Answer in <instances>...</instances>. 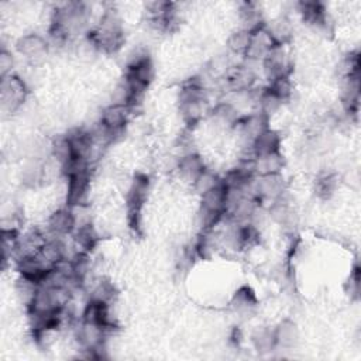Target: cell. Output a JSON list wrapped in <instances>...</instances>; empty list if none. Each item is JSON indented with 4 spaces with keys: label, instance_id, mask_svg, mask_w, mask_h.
I'll list each match as a JSON object with an SVG mask.
<instances>
[{
    "label": "cell",
    "instance_id": "obj_20",
    "mask_svg": "<svg viewBox=\"0 0 361 361\" xmlns=\"http://www.w3.org/2000/svg\"><path fill=\"white\" fill-rule=\"evenodd\" d=\"M299 11L303 17V20L317 28H326L327 27V16L324 11V7L319 1H300L299 3Z\"/></svg>",
    "mask_w": 361,
    "mask_h": 361
},
{
    "label": "cell",
    "instance_id": "obj_16",
    "mask_svg": "<svg viewBox=\"0 0 361 361\" xmlns=\"http://www.w3.org/2000/svg\"><path fill=\"white\" fill-rule=\"evenodd\" d=\"M72 238L78 252H90L99 241L97 231L90 221L78 224L72 233Z\"/></svg>",
    "mask_w": 361,
    "mask_h": 361
},
{
    "label": "cell",
    "instance_id": "obj_5",
    "mask_svg": "<svg viewBox=\"0 0 361 361\" xmlns=\"http://www.w3.org/2000/svg\"><path fill=\"white\" fill-rule=\"evenodd\" d=\"M252 192L259 202H274L286 193V180L282 173L257 175L252 182Z\"/></svg>",
    "mask_w": 361,
    "mask_h": 361
},
{
    "label": "cell",
    "instance_id": "obj_18",
    "mask_svg": "<svg viewBox=\"0 0 361 361\" xmlns=\"http://www.w3.org/2000/svg\"><path fill=\"white\" fill-rule=\"evenodd\" d=\"M237 14H238V21H240V28H243L245 31L251 32L264 25L262 11L258 8V6L255 3H251V1L240 3Z\"/></svg>",
    "mask_w": 361,
    "mask_h": 361
},
{
    "label": "cell",
    "instance_id": "obj_22",
    "mask_svg": "<svg viewBox=\"0 0 361 361\" xmlns=\"http://www.w3.org/2000/svg\"><path fill=\"white\" fill-rule=\"evenodd\" d=\"M117 296V289L109 279H100L96 283H93L90 292H89V300L103 303V305H111L113 300Z\"/></svg>",
    "mask_w": 361,
    "mask_h": 361
},
{
    "label": "cell",
    "instance_id": "obj_14",
    "mask_svg": "<svg viewBox=\"0 0 361 361\" xmlns=\"http://www.w3.org/2000/svg\"><path fill=\"white\" fill-rule=\"evenodd\" d=\"M210 117L214 124L224 128H234L237 123L241 120V111L230 102H220L210 110Z\"/></svg>",
    "mask_w": 361,
    "mask_h": 361
},
{
    "label": "cell",
    "instance_id": "obj_15",
    "mask_svg": "<svg viewBox=\"0 0 361 361\" xmlns=\"http://www.w3.org/2000/svg\"><path fill=\"white\" fill-rule=\"evenodd\" d=\"M274 334H275L276 347L283 348V350H290V348L296 347V344L299 343V337H300L298 324L290 319L282 320L274 329Z\"/></svg>",
    "mask_w": 361,
    "mask_h": 361
},
{
    "label": "cell",
    "instance_id": "obj_21",
    "mask_svg": "<svg viewBox=\"0 0 361 361\" xmlns=\"http://www.w3.org/2000/svg\"><path fill=\"white\" fill-rule=\"evenodd\" d=\"M282 104H283V102L268 86L258 89L255 111H259L269 118L271 116L278 113V110L282 107Z\"/></svg>",
    "mask_w": 361,
    "mask_h": 361
},
{
    "label": "cell",
    "instance_id": "obj_7",
    "mask_svg": "<svg viewBox=\"0 0 361 361\" xmlns=\"http://www.w3.org/2000/svg\"><path fill=\"white\" fill-rule=\"evenodd\" d=\"M76 227V220L73 210L66 206L56 209L47 220L45 233L48 237L52 238H65L68 235H72L73 230Z\"/></svg>",
    "mask_w": 361,
    "mask_h": 361
},
{
    "label": "cell",
    "instance_id": "obj_23",
    "mask_svg": "<svg viewBox=\"0 0 361 361\" xmlns=\"http://www.w3.org/2000/svg\"><path fill=\"white\" fill-rule=\"evenodd\" d=\"M250 31H245L243 28H238L233 31L227 39V48L230 54L234 55H245L250 44Z\"/></svg>",
    "mask_w": 361,
    "mask_h": 361
},
{
    "label": "cell",
    "instance_id": "obj_19",
    "mask_svg": "<svg viewBox=\"0 0 361 361\" xmlns=\"http://www.w3.org/2000/svg\"><path fill=\"white\" fill-rule=\"evenodd\" d=\"M254 165L257 175L282 173V169L285 166V158L279 149L259 157H254Z\"/></svg>",
    "mask_w": 361,
    "mask_h": 361
},
{
    "label": "cell",
    "instance_id": "obj_12",
    "mask_svg": "<svg viewBox=\"0 0 361 361\" xmlns=\"http://www.w3.org/2000/svg\"><path fill=\"white\" fill-rule=\"evenodd\" d=\"M204 169H206L204 161L197 152L180 155L176 161V171H178L179 176L185 182L192 183V185Z\"/></svg>",
    "mask_w": 361,
    "mask_h": 361
},
{
    "label": "cell",
    "instance_id": "obj_28",
    "mask_svg": "<svg viewBox=\"0 0 361 361\" xmlns=\"http://www.w3.org/2000/svg\"><path fill=\"white\" fill-rule=\"evenodd\" d=\"M268 87H269L283 103L290 99L292 92H293V86H292V82H290L289 76L279 78V79H276V80H274V82H269Z\"/></svg>",
    "mask_w": 361,
    "mask_h": 361
},
{
    "label": "cell",
    "instance_id": "obj_3",
    "mask_svg": "<svg viewBox=\"0 0 361 361\" xmlns=\"http://www.w3.org/2000/svg\"><path fill=\"white\" fill-rule=\"evenodd\" d=\"M27 97V85L17 75H7L0 82V104L6 113H14Z\"/></svg>",
    "mask_w": 361,
    "mask_h": 361
},
{
    "label": "cell",
    "instance_id": "obj_1",
    "mask_svg": "<svg viewBox=\"0 0 361 361\" xmlns=\"http://www.w3.org/2000/svg\"><path fill=\"white\" fill-rule=\"evenodd\" d=\"M89 39L96 51L116 52L121 48L124 42L123 24L118 13L114 8H106L92 32H89Z\"/></svg>",
    "mask_w": 361,
    "mask_h": 361
},
{
    "label": "cell",
    "instance_id": "obj_13",
    "mask_svg": "<svg viewBox=\"0 0 361 361\" xmlns=\"http://www.w3.org/2000/svg\"><path fill=\"white\" fill-rule=\"evenodd\" d=\"M257 296L250 286H241L230 300L231 310L240 317H251L257 310Z\"/></svg>",
    "mask_w": 361,
    "mask_h": 361
},
{
    "label": "cell",
    "instance_id": "obj_10",
    "mask_svg": "<svg viewBox=\"0 0 361 361\" xmlns=\"http://www.w3.org/2000/svg\"><path fill=\"white\" fill-rule=\"evenodd\" d=\"M17 52L28 61H41L49 49V42L39 34H25L16 42Z\"/></svg>",
    "mask_w": 361,
    "mask_h": 361
},
{
    "label": "cell",
    "instance_id": "obj_25",
    "mask_svg": "<svg viewBox=\"0 0 361 361\" xmlns=\"http://www.w3.org/2000/svg\"><path fill=\"white\" fill-rule=\"evenodd\" d=\"M252 344L257 351L259 353H268L276 348L275 344V334L274 329L269 327H261L252 334Z\"/></svg>",
    "mask_w": 361,
    "mask_h": 361
},
{
    "label": "cell",
    "instance_id": "obj_2",
    "mask_svg": "<svg viewBox=\"0 0 361 361\" xmlns=\"http://www.w3.org/2000/svg\"><path fill=\"white\" fill-rule=\"evenodd\" d=\"M178 104L186 124H196L210 111L207 107V92L200 79L186 82L178 93Z\"/></svg>",
    "mask_w": 361,
    "mask_h": 361
},
{
    "label": "cell",
    "instance_id": "obj_29",
    "mask_svg": "<svg viewBox=\"0 0 361 361\" xmlns=\"http://www.w3.org/2000/svg\"><path fill=\"white\" fill-rule=\"evenodd\" d=\"M13 68H14L13 54L3 48L1 52H0V75H1V78L7 76V75H11Z\"/></svg>",
    "mask_w": 361,
    "mask_h": 361
},
{
    "label": "cell",
    "instance_id": "obj_24",
    "mask_svg": "<svg viewBox=\"0 0 361 361\" xmlns=\"http://www.w3.org/2000/svg\"><path fill=\"white\" fill-rule=\"evenodd\" d=\"M278 45H285L292 37V24L286 17L276 18L269 27H267Z\"/></svg>",
    "mask_w": 361,
    "mask_h": 361
},
{
    "label": "cell",
    "instance_id": "obj_6",
    "mask_svg": "<svg viewBox=\"0 0 361 361\" xmlns=\"http://www.w3.org/2000/svg\"><path fill=\"white\" fill-rule=\"evenodd\" d=\"M274 37L271 35L267 25H262L254 31H251L250 35V44L248 49L245 52V58L252 62H262L268 54L276 47Z\"/></svg>",
    "mask_w": 361,
    "mask_h": 361
},
{
    "label": "cell",
    "instance_id": "obj_9",
    "mask_svg": "<svg viewBox=\"0 0 361 361\" xmlns=\"http://www.w3.org/2000/svg\"><path fill=\"white\" fill-rule=\"evenodd\" d=\"M131 113L133 111L126 104L111 102L102 110L99 121L118 137L123 134Z\"/></svg>",
    "mask_w": 361,
    "mask_h": 361
},
{
    "label": "cell",
    "instance_id": "obj_26",
    "mask_svg": "<svg viewBox=\"0 0 361 361\" xmlns=\"http://www.w3.org/2000/svg\"><path fill=\"white\" fill-rule=\"evenodd\" d=\"M221 182V179L213 172L210 171L209 168H206L199 176L197 179L193 182V188L197 190L199 195H203L206 193L207 190H210L212 188H214L216 185H219Z\"/></svg>",
    "mask_w": 361,
    "mask_h": 361
},
{
    "label": "cell",
    "instance_id": "obj_17",
    "mask_svg": "<svg viewBox=\"0 0 361 361\" xmlns=\"http://www.w3.org/2000/svg\"><path fill=\"white\" fill-rule=\"evenodd\" d=\"M251 155L259 157L281 149V135L274 128H267L251 144Z\"/></svg>",
    "mask_w": 361,
    "mask_h": 361
},
{
    "label": "cell",
    "instance_id": "obj_27",
    "mask_svg": "<svg viewBox=\"0 0 361 361\" xmlns=\"http://www.w3.org/2000/svg\"><path fill=\"white\" fill-rule=\"evenodd\" d=\"M337 185H338V180L334 173H323L316 180V192L319 193V196L327 199L336 192Z\"/></svg>",
    "mask_w": 361,
    "mask_h": 361
},
{
    "label": "cell",
    "instance_id": "obj_4",
    "mask_svg": "<svg viewBox=\"0 0 361 361\" xmlns=\"http://www.w3.org/2000/svg\"><path fill=\"white\" fill-rule=\"evenodd\" d=\"M149 190V180L145 175H137L127 192V214H128V223L133 228L140 227V217H141V209L147 200Z\"/></svg>",
    "mask_w": 361,
    "mask_h": 361
},
{
    "label": "cell",
    "instance_id": "obj_11",
    "mask_svg": "<svg viewBox=\"0 0 361 361\" xmlns=\"http://www.w3.org/2000/svg\"><path fill=\"white\" fill-rule=\"evenodd\" d=\"M255 80H257L255 71L247 63L233 66L231 71L228 72V75L224 79L226 87L233 93L254 89L255 87Z\"/></svg>",
    "mask_w": 361,
    "mask_h": 361
},
{
    "label": "cell",
    "instance_id": "obj_8",
    "mask_svg": "<svg viewBox=\"0 0 361 361\" xmlns=\"http://www.w3.org/2000/svg\"><path fill=\"white\" fill-rule=\"evenodd\" d=\"M261 63L268 82L289 76L290 73V61L285 51V45H276Z\"/></svg>",
    "mask_w": 361,
    "mask_h": 361
}]
</instances>
